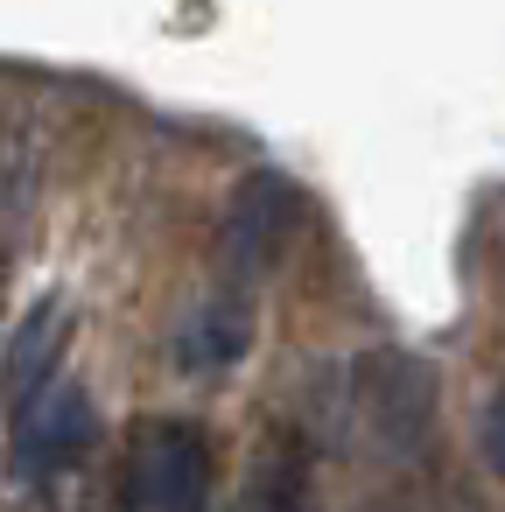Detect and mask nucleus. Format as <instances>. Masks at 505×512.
I'll use <instances>...</instances> for the list:
<instances>
[{
  "label": "nucleus",
  "instance_id": "obj_1",
  "mask_svg": "<svg viewBox=\"0 0 505 512\" xmlns=\"http://www.w3.org/2000/svg\"><path fill=\"white\" fill-rule=\"evenodd\" d=\"M120 484L134 512H211V435L197 421H141Z\"/></svg>",
  "mask_w": 505,
  "mask_h": 512
},
{
  "label": "nucleus",
  "instance_id": "obj_2",
  "mask_svg": "<svg viewBox=\"0 0 505 512\" xmlns=\"http://www.w3.org/2000/svg\"><path fill=\"white\" fill-rule=\"evenodd\" d=\"M99 442V421H92V393L57 372L50 386H36L29 400H15V470L29 484H50L64 477L85 449Z\"/></svg>",
  "mask_w": 505,
  "mask_h": 512
},
{
  "label": "nucleus",
  "instance_id": "obj_3",
  "mask_svg": "<svg viewBox=\"0 0 505 512\" xmlns=\"http://www.w3.org/2000/svg\"><path fill=\"white\" fill-rule=\"evenodd\" d=\"M295 225H302V190H295L288 176H274V169H253V176L232 190V218H225L232 281L253 288V281L281 260V246L295 239Z\"/></svg>",
  "mask_w": 505,
  "mask_h": 512
},
{
  "label": "nucleus",
  "instance_id": "obj_4",
  "mask_svg": "<svg viewBox=\"0 0 505 512\" xmlns=\"http://www.w3.org/2000/svg\"><path fill=\"white\" fill-rule=\"evenodd\" d=\"M365 414H372V428H379L386 449H400V456L421 449V435L435 421V379H428V365H414L400 351L365 358Z\"/></svg>",
  "mask_w": 505,
  "mask_h": 512
},
{
  "label": "nucleus",
  "instance_id": "obj_5",
  "mask_svg": "<svg viewBox=\"0 0 505 512\" xmlns=\"http://www.w3.org/2000/svg\"><path fill=\"white\" fill-rule=\"evenodd\" d=\"M246 344H253V288L232 281L183 323L176 358H183V372H225L232 358H246Z\"/></svg>",
  "mask_w": 505,
  "mask_h": 512
},
{
  "label": "nucleus",
  "instance_id": "obj_6",
  "mask_svg": "<svg viewBox=\"0 0 505 512\" xmlns=\"http://www.w3.org/2000/svg\"><path fill=\"white\" fill-rule=\"evenodd\" d=\"M57 351H64L57 295H43V302H29V316H22V330H15V344H8V358H0V379H8V393H15V400H29L36 386H50V379H57Z\"/></svg>",
  "mask_w": 505,
  "mask_h": 512
},
{
  "label": "nucleus",
  "instance_id": "obj_7",
  "mask_svg": "<svg viewBox=\"0 0 505 512\" xmlns=\"http://www.w3.org/2000/svg\"><path fill=\"white\" fill-rule=\"evenodd\" d=\"M29 204H36V141L22 127H8L0 134V260L22 246Z\"/></svg>",
  "mask_w": 505,
  "mask_h": 512
},
{
  "label": "nucleus",
  "instance_id": "obj_8",
  "mask_svg": "<svg viewBox=\"0 0 505 512\" xmlns=\"http://www.w3.org/2000/svg\"><path fill=\"white\" fill-rule=\"evenodd\" d=\"M484 456L505 470V393L491 400V414H484Z\"/></svg>",
  "mask_w": 505,
  "mask_h": 512
}]
</instances>
